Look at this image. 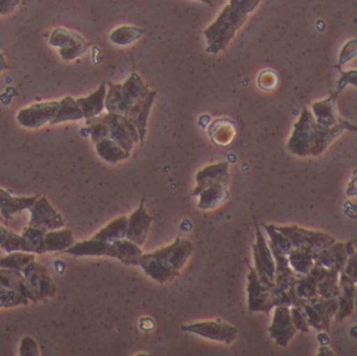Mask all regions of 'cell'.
Instances as JSON below:
<instances>
[{
	"label": "cell",
	"instance_id": "cb8c5ba5",
	"mask_svg": "<svg viewBox=\"0 0 357 356\" xmlns=\"http://www.w3.org/2000/svg\"><path fill=\"white\" fill-rule=\"evenodd\" d=\"M318 252L312 249L306 248V247H300V248H294L287 255L289 265L293 271L297 274L298 277L307 275L314 268L317 261Z\"/></svg>",
	"mask_w": 357,
	"mask_h": 356
},
{
	"label": "cell",
	"instance_id": "e0dca14e",
	"mask_svg": "<svg viewBox=\"0 0 357 356\" xmlns=\"http://www.w3.org/2000/svg\"><path fill=\"white\" fill-rule=\"evenodd\" d=\"M156 96L157 92L151 90L149 94L136 102L135 104L132 105L125 113L126 118L129 119V121H131L137 129L142 144L146 138L148 119Z\"/></svg>",
	"mask_w": 357,
	"mask_h": 356
},
{
	"label": "cell",
	"instance_id": "9a60e30c",
	"mask_svg": "<svg viewBox=\"0 0 357 356\" xmlns=\"http://www.w3.org/2000/svg\"><path fill=\"white\" fill-rule=\"evenodd\" d=\"M354 252V244L351 242H335L333 246L318 253L316 263L326 269H335L342 272L350 255Z\"/></svg>",
	"mask_w": 357,
	"mask_h": 356
},
{
	"label": "cell",
	"instance_id": "2e32d148",
	"mask_svg": "<svg viewBox=\"0 0 357 356\" xmlns=\"http://www.w3.org/2000/svg\"><path fill=\"white\" fill-rule=\"evenodd\" d=\"M154 221L144 208V199L140 203L139 208L136 209L130 217H128V229L126 238L131 240L137 246H142L146 242L150 231L151 224Z\"/></svg>",
	"mask_w": 357,
	"mask_h": 356
},
{
	"label": "cell",
	"instance_id": "f546056e",
	"mask_svg": "<svg viewBox=\"0 0 357 356\" xmlns=\"http://www.w3.org/2000/svg\"><path fill=\"white\" fill-rule=\"evenodd\" d=\"M96 150L98 156L102 160L109 163H116L119 161L125 160L130 157L129 153L126 152L121 146L111 138H105L100 141L96 142Z\"/></svg>",
	"mask_w": 357,
	"mask_h": 356
},
{
	"label": "cell",
	"instance_id": "ee69618b",
	"mask_svg": "<svg viewBox=\"0 0 357 356\" xmlns=\"http://www.w3.org/2000/svg\"><path fill=\"white\" fill-rule=\"evenodd\" d=\"M291 321H293L294 326H295L297 332H302V334L310 332V324H308L303 307H291Z\"/></svg>",
	"mask_w": 357,
	"mask_h": 356
},
{
	"label": "cell",
	"instance_id": "d6986e66",
	"mask_svg": "<svg viewBox=\"0 0 357 356\" xmlns=\"http://www.w3.org/2000/svg\"><path fill=\"white\" fill-rule=\"evenodd\" d=\"M275 258V288H273V294L276 295L282 291L294 286L297 282L298 275L293 271L289 265L287 255L268 244Z\"/></svg>",
	"mask_w": 357,
	"mask_h": 356
},
{
	"label": "cell",
	"instance_id": "30bf717a",
	"mask_svg": "<svg viewBox=\"0 0 357 356\" xmlns=\"http://www.w3.org/2000/svg\"><path fill=\"white\" fill-rule=\"evenodd\" d=\"M50 43L59 47V54L64 61H73L83 56L90 46L79 33L61 27L52 31Z\"/></svg>",
	"mask_w": 357,
	"mask_h": 356
},
{
	"label": "cell",
	"instance_id": "7bdbcfd3",
	"mask_svg": "<svg viewBox=\"0 0 357 356\" xmlns=\"http://www.w3.org/2000/svg\"><path fill=\"white\" fill-rule=\"evenodd\" d=\"M295 286H291V288H287V290L282 291V292L274 295L275 307H280V305L289 307H302V305L304 304L306 300L298 296Z\"/></svg>",
	"mask_w": 357,
	"mask_h": 356
},
{
	"label": "cell",
	"instance_id": "d590c367",
	"mask_svg": "<svg viewBox=\"0 0 357 356\" xmlns=\"http://www.w3.org/2000/svg\"><path fill=\"white\" fill-rule=\"evenodd\" d=\"M35 255L33 253L23 252V251L8 253V255L0 258V268L22 272L26 265L35 261Z\"/></svg>",
	"mask_w": 357,
	"mask_h": 356
},
{
	"label": "cell",
	"instance_id": "f5cc1de1",
	"mask_svg": "<svg viewBox=\"0 0 357 356\" xmlns=\"http://www.w3.org/2000/svg\"><path fill=\"white\" fill-rule=\"evenodd\" d=\"M8 64L6 63V60H4L3 54H1V52H0V73L2 72V71L6 70V69H8Z\"/></svg>",
	"mask_w": 357,
	"mask_h": 356
},
{
	"label": "cell",
	"instance_id": "52a82bcc",
	"mask_svg": "<svg viewBox=\"0 0 357 356\" xmlns=\"http://www.w3.org/2000/svg\"><path fill=\"white\" fill-rule=\"evenodd\" d=\"M256 226V242L253 245V257L260 282L268 288H275V258L266 238L262 235L257 222L254 219Z\"/></svg>",
	"mask_w": 357,
	"mask_h": 356
},
{
	"label": "cell",
	"instance_id": "8fae6325",
	"mask_svg": "<svg viewBox=\"0 0 357 356\" xmlns=\"http://www.w3.org/2000/svg\"><path fill=\"white\" fill-rule=\"evenodd\" d=\"M182 330L209 339V340L216 341V342L225 343L227 345L232 344L238 334L236 328L220 320L189 324V325L182 326Z\"/></svg>",
	"mask_w": 357,
	"mask_h": 356
},
{
	"label": "cell",
	"instance_id": "6da1fadb",
	"mask_svg": "<svg viewBox=\"0 0 357 356\" xmlns=\"http://www.w3.org/2000/svg\"><path fill=\"white\" fill-rule=\"evenodd\" d=\"M346 131L357 133V125L344 119L335 127H323L317 123L312 111L304 108L294 125L293 133L287 141V150L296 156H319Z\"/></svg>",
	"mask_w": 357,
	"mask_h": 356
},
{
	"label": "cell",
	"instance_id": "681fc988",
	"mask_svg": "<svg viewBox=\"0 0 357 356\" xmlns=\"http://www.w3.org/2000/svg\"><path fill=\"white\" fill-rule=\"evenodd\" d=\"M347 85H352L357 87V69L341 71V77L337 81L339 90H343Z\"/></svg>",
	"mask_w": 357,
	"mask_h": 356
},
{
	"label": "cell",
	"instance_id": "b9f144b4",
	"mask_svg": "<svg viewBox=\"0 0 357 356\" xmlns=\"http://www.w3.org/2000/svg\"><path fill=\"white\" fill-rule=\"evenodd\" d=\"M29 301V299L20 293L0 286V309H10V307L26 305Z\"/></svg>",
	"mask_w": 357,
	"mask_h": 356
},
{
	"label": "cell",
	"instance_id": "836d02e7",
	"mask_svg": "<svg viewBox=\"0 0 357 356\" xmlns=\"http://www.w3.org/2000/svg\"><path fill=\"white\" fill-rule=\"evenodd\" d=\"M308 303L318 311L321 319L324 325V330L326 332L329 330L331 321L339 309V300L337 299H325L321 296L314 297V298L308 299Z\"/></svg>",
	"mask_w": 357,
	"mask_h": 356
},
{
	"label": "cell",
	"instance_id": "f6af8a7d",
	"mask_svg": "<svg viewBox=\"0 0 357 356\" xmlns=\"http://www.w3.org/2000/svg\"><path fill=\"white\" fill-rule=\"evenodd\" d=\"M357 56V39H352L348 41L347 43L342 48L340 52L339 64L337 68H341L344 65L347 64L352 59L356 58Z\"/></svg>",
	"mask_w": 357,
	"mask_h": 356
},
{
	"label": "cell",
	"instance_id": "9c48e42d",
	"mask_svg": "<svg viewBox=\"0 0 357 356\" xmlns=\"http://www.w3.org/2000/svg\"><path fill=\"white\" fill-rule=\"evenodd\" d=\"M59 100L36 102L17 113L19 125L26 129H39L47 123H52L59 110Z\"/></svg>",
	"mask_w": 357,
	"mask_h": 356
},
{
	"label": "cell",
	"instance_id": "44dd1931",
	"mask_svg": "<svg viewBox=\"0 0 357 356\" xmlns=\"http://www.w3.org/2000/svg\"><path fill=\"white\" fill-rule=\"evenodd\" d=\"M340 293L339 309L335 318L337 322L344 321L346 318L354 315V309H356V284L352 281L343 271L340 273Z\"/></svg>",
	"mask_w": 357,
	"mask_h": 356
},
{
	"label": "cell",
	"instance_id": "ffe728a7",
	"mask_svg": "<svg viewBox=\"0 0 357 356\" xmlns=\"http://www.w3.org/2000/svg\"><path fill=\"white\" fill-rule=\"evenodd\" d=\"M341 90L331 93L328 98L317 100L312 105V114L316 118L317 123L323 127H333L341 123L344 121L339 116L337 110V100Z\"/></svg>",
	"mask_w": 357,
	"mask_h": 356
},
{
	"label": "cell",
	"instance_id": "603a6c76",
	"mask_svg": "<svg viewBox=\"0 0 357 356\" xmlns=\"http://www.w3.org/2000/svg\"><path fill=\"white\" fill-rule=\"evenodd\" d=\"M39 196H14L8 190L0 188V213L8 221L17 213L29 210Z\"/></svg>",
	"mask_w": 357,
	"mask_h": 356
},
{
	"label": "cell",
	"instance_id": "4dcf8cb0",
	"mask_svg": "<svg viewBox=\"0 0 357 356\" xmlns=\"http://www.w3.org/2000/svg\"><path fill=\"white\" fill-rule=\"evenodd\" d=\"M47 230L27 226L21 234L23 240V252L44 254V238Z\"/></svg>",
	"mask_w": 357,
	"mask_h": 356
},
{
	"label": "cell",
	"instance_id": "4316f807",
	"mask_svg": "<svg viewBox=\"0 0 357 356\" xmlns=\"http://www.w3.org/2000/svg\"><path fill=\"white\" fill-rule=\"evenodd\" d=\"M106 94V83H102L96 91L92 92L86 98H77V102L83 111L84 118L90 119L102 114L105 109Z\"/></svg>",
	"mask_w": 357,
	"mask_h": 356
},
{
	"label": "cell",
	"instance_id": "83f0119b",
	"mask_svg": "<svg viewBox=\"0 0 357 356\" xmlns=\"http://www.w3.org/2000/svg\"><path fill=\"white\" fill-rule=\"evenodd\" d=\"M73 232L67 228L50 230L44 238V251L47 252H65L75 245Z\"/></svg>",
	"mask_w": 357,
	"mask_h": 356
},
{
	"label": "cell",
	"instance_id": "f1b7e54d",
	"mask_svg": "<svg viewBox=\"0 0 357 356\" xmlns=\"http://www.w3.org/2000/svg\"><path fill=\"white\" fill-rule=\"evenodd\" d=\"M59 110L56 117L52 121V125L66 123V121H77L84 118L83 111L77 104V100L73 96H65L59 100Z\"/></svg>",
	"mask_w": 357,
	"mask_h": 356
},
{
	"label": "cell",
	"instance_id": "7dc6e473",
	"mask_svg": "<svg viewBox=\"0 0 357 356\" xmlns=\"http://www.w3.org/2000/svg\"><path fill=\"white\" fill-rule=\"evenodd\" d=\"M20 356H39V348H38L37 342L31 336H25L21 340L20 349H19Z\"/></svg>",
	"mask_w": 357,
	"mask_h": 356
},
{
	"label": "cell",
	"instance_id": "7c38bea8",
	"mask_svg": "<svg viewBox=\"0 0 357 356\" xmlns=\"http://www.w3.org/2000/svg\"><path fill=\"white\" fill-rule=\"evenodd\" d=\"M248 295H249V311L251 313L268 314L274 309V294L273 288L264 286L258 278L257 272L250 268L248 276Z\"/></svg>",
	"mask_w": 357,
	"mask_h": 356
},
{
	"label": "cell",
	"instance_id": "277c9868",
	"mask_svg": "<svg viewBox=\"0 0 357 356\" xmlns=\"http://www.w3.org/2000/svg\"><path fill=\"white\" fill-rule=\"evenodd\" d=\"M64 253L73 256H109L119 259L127 265H138L142 255L139 246L127 238L109 242L90 238L75 242Z\"/></svg>",
	"mask_w": 357,
	"mask_h": 356
},
{
	"label": "cell",
	"instance_id": "7402d4cb",
	"mask_svg": "<svg viewBox=\"0 0 357 356\" xmlns=\"http://www.w3.org/2000/svg\"><path fill=\"white\" fill-rule=\"evenodd\" d=\"M197 187L193 190L192 196H199L203 190L220 181H230L229 176V163L220 162L208 165L197 173Z\"/></svg>",
	"mask_w": 357,
	"mask_h": 356
},
{
	"label": "cell",
	"instance_id": "d4e9b609",
	"mask_svg": "<svg viewBox=\"0 0 357 356\" xmlns=\"http://www.w3.org/2000/svg\"><path fill=\"white\" fill-rule=\"evenodd\" d=\"M151 90L148 85L144 83L142 77L137 72H132L129 79L121 84V95H123V105L126 107V111L135 104L138 100L149 94Z\"/></svg>",
	"mask_w": 357,
	"mask_h": 356
},
{
	"label": "cell",
	"instance_id": "db71d44e",
	"mask_svg": "<svg viewBox=\"0 0 357 356\" xmlns=\"http://www.w3.org/2000/svg\"><path fill=\"white\" fill-rule=\"evenodd\" d=\"M199 1L204 2V3L208 4V6H213V2L212 0H199Z\"/></svg>",
	"mask_w": 357,
	"mask_h": 356
},
{
	"label": "cell",
	"instance_id": "11a10c76",
	"mask_svg": "<svg viewBox=\"0 0 357 356\" xmlns=\"http://www.w3.org/2000/svg\"><path fill=\"white\" fill-rule=\"evenodd\" d=\"M239 1H241V0H229V2H230V3H236V2Z\"/></svg>",
	"mask_w": 357,
	"mask_h": 356
},
{
	"label": "cell",
	"instance_id": "3957f363",
	"mask_svg": "<svg viewBox=\"0 0 357 356\" xmlns=\"http://www.w3.org/2000/svg\"><path fill=\"white\" fill-rule=\"evenodd\" d=\"M193 252L189 240L178 238L173 244L152 253L142 254L138 265L153 279L160 284L173 281Z\"/></svg>",
	"mask_w": 357,
	"mask_h": 356
},
{
	"label": "cell",
	"instance_id": "9f6ffc18",
	"mask_svg": "<svg viewBox=\"0 0 357 356\" xmlns=\"http://www.w3.org/2000/svg\"><path fill=\"white\" fill-rule=\"evenodd\" d=\"M356 309L357 311V282H356Z\"/></svg>",
	"mask_w": 357,
	"mask_h": 356
},
{
	"label": "cell",
	"instance_id": "c3c4849f",
	"mask_svg": "<svg viewBox=\"0 0 357 356\" xmlns=\"http://www.w3.org/2000/svg\"><path fill=\"white\" fill-rule=\"evenodd\" d=\"M277 83H278V77H277L276 73L271 70L264 71L258 77V85L261 89H273L276 87Z\"/></svg>",
	"mask_w": 357,
	"mask_h": 356
},
{
	"label": "cell",
	"instance_id": "8d00e7d4",
	"mask_svg": "<svg viewBox=\"0 0 357 356\" xmlns=\"http://www.w3.org/2000/svg\"><path fill=\"white\" fill-rule=\"evenodd\" d=\"M234 133V127H233L232 123L225 118L216 119L209 127L211 139H213V141H215L216 144H222V146L232 140Z\"/></svg>",
	"mask_w": 357,
	"mask_h": 356
},
{
	"label": "cell",
	"instance_id": "5b68a950",
	"mask_svg": "<svg viewBox=\"0 0 357 356\" xmlns=\"http://www.w3.org/2000/svg\"><path fill=\"white\" fill-rule=\"evenodd\" d=\"M22 274L33 303L56 296V284L48 270L41 263L33 261L23 269Z\"/></svg>",
	"mask_w": 357,
	"mask_h": 356
},
{
	"label": "cell",
	"instance_id": "ab89813d",
	"mask_svg": "<svg viewBox=\"0 0 357 356\" xmlns=\"http://www.w3.org/2000/svg\"><path fill=\"white\" fill-rule=\"evenodd\" d=\"M295 288L298 296L305 300L319 296L318 284L310 273L298 278Z\"/></svg>",
	"mask_w": 357,
	"mask_h": 356
},
{
	"label": "cell",
	"instance_id": "ac0fdd59",
	"mask_svg": "<svg viewBox=\"0 0 357 356\" xmlns=\"http://www.w3.org/2000/svg\"><path fill=\"white\" fill-rule=\"evenodd\" d=\"M318 284L319 296L325 299H337L341 293L340 288V273L335 269H326L314 263L310 272Z\"/></svg>",
	"mask_w": 357,
	"mask_h": 356
},
{
	"label": "cell",
	"instance_id": "60d3db41",
	"mask_svg": "<svg viewBox=\"0 0 357 356\" xmlns=\"http://www.w3.org/2000/svg\"><path fill=\"white\" fill-rule=\"evenodd\" d=\"M264 229L266 230L268 236H270L271 240L268 244L272 245L275 248L284 253L285 255H289V252L294 249L291 240H289L284 234L278 231L276 227H275V225H264Z\"/></svg>",
	"mask_w": 357,
	"mask_h": 356
},
{
	"label": "cell",
	"instance_id": "f907efd6",
	"mask_svg": "<svg viewBox=\"0 0 357 356\" xmlns=\"http://www.w3.org/2000/svg\"><path fill=\"white\" fill-rule=\"evenodd\" d=\"M344 273L352 280V281L357 282V252L354 251L349 258H348L347 263H346L345 268L343 270Z\"/></svg>",
	"mask_w": 357,
	"mask_h": 356
},
{
	"label": "cell",
	"instance_id": "d6a6232c",
	"mask_svg": "<svg viewBox=\"0 0 357 356\" xmlns=\"http://www.w3.org/2000/svg\"><path fill=\"white\" fill-rule=\"evenodd\" d=\"M0 286L16 291L31 301V295L22 272L0 268Z\"/></svg>",
	"mask_w": 357,
	"mask_h": 356
},
{
	"label": "cell",
	"instance_id": "ba28073f",
	"mask_svg": "<svg viewBox=\"0 0 357 356\" xmlns=\"http://www.w3.org/2000/svg\"><path fill=\"white\" fill-rule=\"evenodd\" d=\"M109 127V138L114 140L126 152L131 154L134 144L140 142L139 133L135 125L126 118L125 115L115 113L102 114Z\"/></svg>",
	"mask_w": 357,
	"mask_h": 356
},
{
	"label": "cell",
	"instance_id": "484cf974",
	"mask_svg": "<svg viewBox=\"0 0 357 356\" xmlns=\"http://www.w3.org/2000/svg\"><path fill=\"white\" fill-rule=\"evenodd\" d=\"M229 181H220L209 186L199 194V208L210 210L216 208L229 198Z\"/></svg>",
	"mask_w": 357,
	"mask_h": 356
},
{
	"label": "cell",
	"instance_id": "1f68e13d",
	"mask_svg": "<svg viewBox=\"0 0 357 356\" xmlns=\"http://www.w3.org/2000/svg\"><path fill=\"white\" fill-rule=\"evenodd\" d=\"M128 229V217H117L114 221L109 223L106 227L100 229L98 233L94 234L93 238L98 240H104V242H113L119 240L126 238Z\"/></svg>",
	"mask_w": 357,
	"mask_h": 356
},
{
	"label": "cell",
	"instance_id": "f35d334b",
	"mask_svg": "<svg viewBox=\"0 0 357 356\" xmlns=\"http://www.w3.org/2000/svg\"><path fill=\"white\" fill-rule=\"evenodd\" d=\"M0 248L6 253L23 251L22 236L0 225Z\"/></svg>",
	"mask_w": 357,
	"mask_h": 356
},
{
	"label": "cell",
	"instance_id": "74e56055",
	"mask_svg": "<svg viewBox=\"0 0 357 356\" xmlns=\"http://www.w3.org/2000/svg\"><path fill=\"white\" fill-rule=\"evenodd\" d=\"M105 109L108 113L125 115L126 107L121 95V84L108 83Z\"/></svg>",
	"mask_w": 357,
	"mask_h": 356
},
{
	"label": "cell",
	"instance_id": "5bb4252c",
	"mask_svg": "<svg viewBox=\"0 0 357 356\" xmlns=\"http://www.w3.org/2000/svg\"><path fill=\"white\" fill-rule=\"evenodd\" d=\"M268 332L271 338L279 346L287 347L289 345L291 339L297 334V330L291 321V307L283 305L274 307V316Z\"/></svg>",
	"mask_w": 357,
	"mask_h": 356
},
{
	"label": "cell",
	"instance_id": "816d5d0a",
	"mask_svg": "<svg viewBox=\"0 0 357 356\" xmlns=\"http://www.w3.org/2000/svg\"><path fill=\"white\" fill-rule=\"evenodd\" d=\"M20 3V0H0V16L8 15Z\"/></svg>",
	"mask_w": 357,
	"mask_h": 356
},
{
	"label": "cell",
	"instance_id": "e575fe53",
	"mask_svg": "<svg viewBox=\"0 0 357 356\" xmlns=\"http://www.w3.org/2000/svg\"><path fill=\"white\" fill-rule=\"evenodd\" d=\"M144 35V31L133 25H121L116 27L109 36V39L115 45L128 46L139 40Z\"/></svg>",
	"mask_w": 357,
	"mask_h": 356
},
{
	"label": "cell",
	"instance_id": "bcb514c9",
	"mask_svg": "<svg viewBox=\"0 0 357 356\" xmlns=\"http://www.w3.org/2000/svg\"><path fill=\"white\" fill-rule=\"evenodd\" d=\"M302 307H303L304 311H305L306 318H307L310 326H312V327L317 330H325L320 315H319L318 311L308 303L307 300L304 302Z\"/></svg>",
	"mask_w": 357,
	"mask_h": 356
},
{
	"label": "cell",
	"instance_id": "4fadbf2b",
	"mask_svg": "<svg viewBox=\"0 0 357 356\" xmlns=\"http://www.w3.org/2000/svg\"><path fill=\"white\" fill-rule=\"evenodd\" d=\"M29 211L31 213L29 226L31 227L42 228L47 231L64 228L62 215L54 208L46 196H39Z\"/></svg>",
	"mask_w": 357,
	"mask_h": 356
},
{
	"label": "cell",
	"instance_id": "7a4b0ae2",
	"mask_svg": "<svg viewBox=\"0 0 357 356\" xmlns=\"http://www.w3.org/2000/svg\"><path fill=\"white\" fill-rule=\"evenodd\" d=\"M260 2L261 0H241L236 3L229 2L214 22L204 31L207 52L216 54L224 50L235 33L247 22L250 14L259 6Z\"/></svg>",
	"mask_w": 357,
	"mask_h": 356
},
{
	"label": "cell",
	"instance_id": "8992f818",
	"mask_svg": "<svg viewBox=\"0 0 357 356\" xmlns=\"http://www.w3.org/2000/svg\"><path fill=\"white\" fill-rule=\"evenodd\" d=\"M275 227L291 240L294 248L306 247L319 253L333 246L337 242L333 235L326 232L305 229L297 225L275 226Z\"/></svg>",
	"mask_w": 357,
	"mask_h": 356
}]
</instances>
